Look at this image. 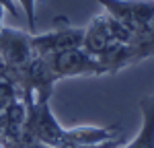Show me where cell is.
I'll use <instances>...</instances> for the list:
<instances>
[{
    "label": "cell",
    "instance_id": "obj_14",
    "mask_svg": "<svg viewBox=\"0 0 154 148\" xmlns=\"http://www.w3.org/2000/svg\"><path fill=\"white\" fill-rule=\"evenodd\" d=\"M0 72H4V64H2V58H0Z\"/></svg>",
    "mask_w": 154,
    "mask_h": 148
},
{
    "label": "cell",
    "instance_id": "obj_1",
    "mask_svg": "<svg viewBox=\"0 0 154 148\" xmlns=\"http://www.w3.org/2000/svg\"><path fill=\"white\" fill-rule=\"evenodd\" d=\"M99 4L154 56V0H99Z\"/></svg>",
    "mask_w": 154,
    "mask_h": 148
},
{
    "label": "cell",
    "instance_id": "obj_13",
    "mask_svg": "<svg viewBox=\"0 0 154 148\" xmlns=\"http://www.w3.org/2000/svg\"><path fill=\"white\" fill-rule=\"evenodd\" d=\"M4 12H6V8H4V4L0 2V27H2V19H4Z\"/></svg>",
    "mask_w": 154,
    "mask_h": 148
},
{
    "label": "cell",
    "instance_id": "obj_12",
    "mask_svg": "<svg viewBox=\"0 0 154 148\" xmlns=\"http://www.w3.org/2000/svg\"><path fill=\"white\" fill-rule=\"evenodd\" d=\"M0 148H19V146H14L12 142H8V140H4V138H0Z\"/></svg>",
    "mask_w": 154,
    "mask_h": 148
},
{
    "label": "cell",
    "instance_id": "obj_3",
    "mask_svg": "<svg viewBox=\"0 0 154 148\" xmlns=\"http://www.w3.org/2000/svg\"><path fill=\"white\" fill-rule=\"evenodd\" d=\"M48 62L58 78V82L66 80V78H78V76H105V74H109L105 66L95 56H91L84 48H74L54 54L48 58Z\"/></svg>",
    "mask_w": 154,
    "mask_h": 148
},
{
    "label": "cell",
    "instance_id": "obj_8",
    "mask_svg": "<svg viewBox=\"0 0 154 148\" xmlns=\"http://www.w3.org/2000/svg\"><path fill=\"white\" fill-rule=\"evenodd\" d=\"M14 4L23 12L29 33H37V0H14Z\"/></svg>",
    "mask_w": 154,
    "mask_h": 148
},
{
    "label": "cell",
    "instance_id": "obj_7",
    "mask_svg": "<svg viewBox=\"0 0 154 148\" xmlns=\"http://www.w3.org/2000/svg\"><path fill=\"white\" fill-rule=\"evenodd\" d=\"M17 99H21L19 86L6 72H0V111L14 103Z\"/></svg>",
    "mask_w": 154,
    "mask_h": 148
},
{
    "label": "cell",
    "instance_id": "obj_4",
    "mask_svg": "<svg viewBox=\"0 0 154 148\" xmlns=\"http://www.w3.org/2000/svg\"><path fill=\"white\" fill-rule=\"evenodd\" d=\"M29 31L14 29V27H0V58L4 64V72L12 74L21 70L33 60V45H31Z\"/></svg>",
    "mask_w": 154,
    "mask_h": 148
},
{
    "label": "cell",
    "instance_id": "obj_6",
    "mask_svg": "<svg viewBox=\"0 0 154 148\" xmlns=\"http://www.w3.org/2000/svg\"><path fill=\"white\" fill-rule=\"evenodd\" d=\"M142 125L136 138L119 148H154V91L140 99Z\"/></svg>",
    "mask_w": 154,
    "mask_h": 148
},
{
    "label": "cell",
    "instance_id": "obj_2",
    "mask_svg": "<svg viewBox=\"0 0 154 148\" xmlns=\"http://www.w3.org/2000/svg\"><path fill=\"white\" fill-rule=\"evenodd\" d=\"M82 39H84V27L70 25V21L60 17L54 21V29H49L45 33H33L31 35L33 56L49 58V56L66 51V49L82 48Z\"/></svg>",
    "mask_w": 154,
    "mask_h": 148
},
{
    "label": "cell",
    "instance_id": "obj_11",
    "mask_svg": "<svg viewBox=\"0 0 154 148\" xmlns=\"http://www.w3.org/2000/svg\"><path fill=\"white\" fill-rule=\"evenodd\" d=\"M23 148H54V146H49V144H41V142H31V144H27V146Z\"/></svg>",
    "mask_w": 154,
    "mask_h": 148
},
{
    "label": "cell",
    "instance_id": "obj_9",
    "mask_svg": "<svg viewBox=\"0 0 154 148\" xmlns=\"http://www.w3.org/2000/svg\"><path fill=\"white\" fill-rule=\"evenodd\" d=\"M119 146H123L121 138L105 140V142H99V144H66V146H60V148H119Z\"/></svg>",
    "mask_w": 154,
    "mask_h": 148
},
{
    "label": "cell",
    "instance_id": "obj_10",
    "mask_svg": "<svg viewBox=\"0 0 154 148\" xmlns=\"http://www.w3.org/2000/svg\"><path fill=\"white\" fill-rule=\"evenodd\" d=\"M0 2L4 4V8H6L8 14H12L14 19H21V11H19V6L14 4V0H0Z\"/></svg>",
    "mask_w": 154,
    "mask_h": 148
},
{
    "label": "cell",
    "instance_id": "obj_5",
    "mask_svg": "<svg viewBox=\"0 0 154 148\" xmlns=\"http://www.w3.org/2000/svg\"><path fill=\"white\" fill-rule=\"evenodd\" d=\"M25 122H27V105L23 99H17L14 103L0 111V138L23 148Z\"/></svg>",
    "mask_w": 154,
    "mask_h": 148
}]
</instances>
